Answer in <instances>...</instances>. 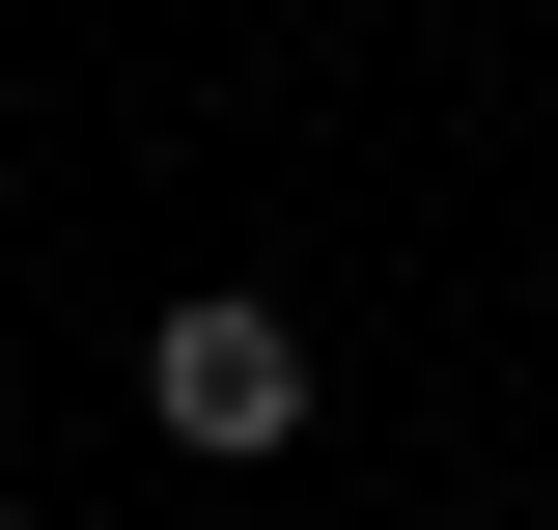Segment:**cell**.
Instances as JSON below:
<instances>
[{
    "label": "cell",
    "mask_w": 558,
    "mask_h": 530,
    "mask_svg": "<svg viewBox=\"0 0 558 530\" xmlns=\"http://www.w3.org/2000/svg\"><path fill=\"white\" fill-rule=\"evenodd\" d=\"M140 419H168L196 474H279V447H307V335H279L252 279H196V308L140 335Z\"/></svg>",
    "instance_id": "obj_1"
},
{
    "label": "cell",
    "mask_w": 558,
    "mask_h": 530,
    "mask_svg": "<svg viewBox=\"0 0 558 530\" xmlns=\"http://www.w3.org/2000/svg\"><path fill=\"white\" fill-rule=\"evenodd\" d=\"M0 530H57V503H0Z\"/></svg>",
    "instance_id": "obj_2"
}]
</instances>
